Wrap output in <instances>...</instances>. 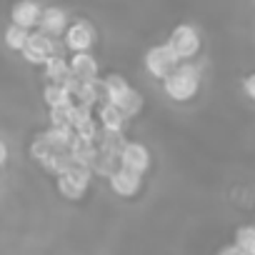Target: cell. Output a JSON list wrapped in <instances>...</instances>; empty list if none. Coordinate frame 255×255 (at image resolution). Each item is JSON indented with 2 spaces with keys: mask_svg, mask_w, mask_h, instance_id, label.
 Instances as JSON below:
<instances>
[{
  "mask_svg": "<svg viewBox=\"0 0 255 255\" xmlns=\"http://www.w3.org/2000/svg\"><path fill=\"white\" fill-rule=\"evenodd\" d=\"M200 83H203V73L195 63H180L165 80H163V93L175 100V103H185V100H193L200 90Z\"/></svg>",
  "mask_w": 255,
  "mask_h": 255,
  "instance_id": "1",
  "label": "cell"
},
{
  "mask_svg": "<svg viewBox=\"0 0 255 255\" xmlns=\"http://www.w3.org/2000/svg\"><path fill=\"white\" fill-rule=\"evenodd\" d=\"M168 48L175 53V58L180 63H188L193 58L200 55V48H203V38L198 33L195 25L190 23H180L170 30V38H168Z\"/></svg>",
  "mask_w": 255,
  "mask_h": 255,
  "instance_id": "2",
  "label": "cell"
},
{
  "mask_svg": "<svg viewBox=\"0 0 255 255\" xmlns=\"http://www.w3.org/2000/svg\"><path fill=\"white\" fill-rule=\"evenodd\" d=\"M90 170L88 168H80V165H70L63 175L55 178V185H58V193L65 198V200H83L90 190Z\"/></svg>",
  "mask_w": 255,
  "mask_h": 255,
  "instance_id": "3",
  "label": "cell"
},
{
  "mask_svg": "<svg viewBox=\"0 0 255 255\" xmlns=\"http://www.w3.org/2000/svg\"><path fill=\"white\" fill-rule=\"evenodd\" d=\"M95 40H98V30L85 18L70 20V25L63 33V45L70 50V55H75V53H90L93 45H95Z\"/></svg>",
  "mask_w": 255,
  "mask_h": 255,
  "instance_id": "4",
  "label": "cell"
},
{
  "mask_svg": "<svg viewBox=\"0 0 255 255\" xmlns=\"http://www.w3.org/2000/svg\"><path fill=\"white\" fill-rule=\"evenodd\" d=\"M150 165H153L150 150H148L143 143H138V140H128V143L123 145L120 155H118V168L133 173V175H138V178H143V175L150 170Z\"/></svg>",
  "mask_w": 255,
  "mask_h": 255,
  "instance_id": "5",
  "label": "cell"
},
{
  "mask_svg": "<svg viewBox=\"0 0 255 255\" xmlns=\"http://www.w3.org/2000/svg\"><path fill=\"white\" fill-rule=\"evenodd\" d=\"M143 63H145V70H148L155 80H165V78L180 65V60H178L175 53L168 48V43H158V45L148 48Z\"/></svg>",
  "mask_w": 255,
  "mask_h": 255,
  "instance_id": "6",
  "label": "cell"
},
{
  "mask_svg": "<svg viewBox=\"0 0 255 255\" xmlns=\"http://www.w3.org/2000/svg\"><path fill=\"white\" fill-rule=\"evenodd\" d=\"M58 40L43 35L40 30H33L28 35V43L23 48V58L30 63V65H45V60H50L53 55H58Z\"/></svg>",
  "mask_w": 255,
  "mask_h": 255,
  "instance_id": "7",
  "label": "cell"
},
{
  "mask_svg": "<svg viewBox=\"0 0 255 255\" xmlns=\"http://www.w3.org/2000/svg\"><path fill=\"white\" fill-rule=\"evenodd\" d=\"M68 25H70V18H68V13H65L63 8H55V5L43 8L40 20H38V30H40L43 35L58 40V38H63V33H65Z\"/></svg>",
  "mask_w": 255,
  "mask_h": 255,
  "instance_id": "8",
  "label": "cell"
},
{
  "mask_svg": "<svg viewBox=\"0 0 255 255\" xmlns=\"http://www.w3.org/2000/svg\"><path fill=\"white\" fill-rule=\"evenodd\" d=\"M108 185H110V190H113L118 198H135V195H140V190H143V178H138V175H133V173L118 168V170L108 178Z\"/></svg>",
  "mask_w": 255,
  "mask_h": 255,
  "instance_id": "9",
  "label": "cell"
},
{
  "mask_svg": "<svg viewBox=\"0 0 255 255\" xmlns=\"http://www.w3.org/2000/svg\"><path fill=\"white\" fill-rule=\"evenodd\" d=\"M68 68H70V75L83 80V83L98 80V73H100V65H98L93 53H75V55H70L68 58Z\"/></svg>",
  "mask_w": 255,
  "mask_h": 255,
  "instance_id": "10",
  "label": "cell"
},
{
  "mask_svg": "<svg viewBox=\"0 0 255 255\" xmlns=\"http://www.w3.org/2000/svg\"><path fill=\"white\" fill-rule=\"evenodd\" d=\"M40 13H43V5H38V3H18L10 10V25H18V28L33 33V30H38Z\"/></svg>",
  "mask_w": 255,
  "mask_h": 255,
  "instance_id": "11",
  "label": "cell"
},
{
  "mask_svg": "<svg viewBox=\"0 0 255 255\" xmlns=\"http://www.w3.org/2000/svg\"><path fill=\"white\" fill-rule=\"evenodd\" d=\"M95 123L100 130H110V133H123L125 130V125H128V118L110 103H100L95 108Z\"/></svg>",
  "mask_w": 255,
  "mask_h": 255,
  "instance_id": "12",
  "label": "cell"
},
{
  "mask_svg": "<svg viewBox=\"0 0 255 255\" xmlns=\"http://www.w3.org/2000/svg\"><path fill=\"white\" fill-rule=\"evenodd\" d=\"M110 105H115L128 120H130V118H135L140 110H143V105H145V100H143V93L140 90H135L133 85H128Z\"/></svg>",
  "mask_w": 255,
  "mask_h": 255,
  "instance_id": "13",
  "label": "cell"
},
{
  "mask_svg": "<svg viewBox=\"0 0 255 255\" xmlns=\"http://www.w3.org/2000/svg\"><path fill=\"white\" fill-rule=\"evenodd\" d=\"M43 73H45V80L48 83H55V85H63L68 78H70V68H68V58L63 53L53 55L50 60H45L43 65Z\"/></svg>",
  "mask_w": 255,
  "mask_h": 255,
  "instance_id": "14",
  "label": "cell"
},
{
  "mask_svg": "<svg viewBox=\"0 0 255 255\" xmlns=\"http://www.w3.org/2000/svg\"><path fill=\"white\" fill-rule=\"evenodd\" d=\"M43 100L48 103V110L73 105V100H70L68 90H65L63 85H55V83H45V88H43Z\"/></svg>",
  "mask_w": 255,
  "mask_h": 255,
  "instance_id": "15",
  "label": "cell"
},
{
  "mask_svg": "<svg viewBox=\"0 0 255 255\" xmlns=\"http://www.w3.org/2000/svg\"><path fill=\"white\" fill-rule=\"evenodd\" d=\"M53 153H60V150H55L50 143H48V138H45V133H38L33 140H30V158L35 160V163H45Z\"/></svg>",
  "mask_w": 255,
  "mask_h": 255,
  "instance_id": "16",
  "label": "cell"
},
{
  "mask_svg": "<svg viewBox=\"0 0 255 255\" xmlns=\"http://www.w3.org/2000/svg\"><path fill=\"white\" fill-rule=\"evenodd\" d=\"M243 255H255V228L253 225H240L235 230V243H233Z\"/></svg>",
  "mask_w": 255,
  "mask_h": 255,
  "instance_id": "17",
  "label": "cell"
},
{
  "mask_svg": "<svg viewBox=\"0 0 255 255\" xmlns=\"http://www.w3.org/2000/svg\"><path fill=\"white\" fill-rule=\"evenodd\" d=\"M45 138H48V143L55 148V150H60V153H68V148H70V140H73V130H68V128H45Z\"/></svg>",
  "mask_w": 255,
  "mask_h": 255,
  "instance_id": "18",
  "label": "cell"
},
{
  "mask_svg": "<svg viewBox=\"0 0 255 255\" xmlns=\"http://www.w3.org/2000/svg\"><path fill=\"white\" fill-rule=\"evenodd\" d=\"M28 35H30L28 30H23V28H18V25H8L5 33H3L5 48L13 50V53H23V48H25V43H28Z\"/></svg>",
  "mask_w": 255,
  "mask_h": 255,
  "instance_id": "19",
  "label": "cell"
},
{
  "mask_svg": "<svg viewBox=\"0 0 255 255\" xmlns=\"http://www.w3.org/2000/svg\"><path fill=\"white\" fill-rule=\"evenodd\" d=\"M70 165H73L70 153H53V155L43 163V168H45L50 175H55V178H58V175H63V173H65Z\"/></svg>",
  "mask_w": 255,
  "mask_h": 255,
  "instance_id": "20",
  "label": "cell"
},
{
  "mask_svg": "<svg viewBox=\"0 0 255 255\" xmlns=\"http://www.w3.org/2000/svg\"><path fill=\"white\" fill-rule=\"evenodd\" d=\"M48 120H50L48 128H68V130H70V105L68 108H53V110H48Z\"/></svg>",
  "mask_w": 255,
  "mask_h": 255,
  "instance_id": "21",
  "label": "cell"
},
{
  "mask_svg": "<svg viewBox=\"0 0 255 255\" xmlns=\"http://www.w3.org/2000/svg\"><path fill=\"white\" fill-rule=\"evenodd\" d=\"M243 88H245V95L253 100V98H255V75H253V73H248V75H245Z\"/></svg>",
  "mask_w": 255,
  "mask_h": 255,
  "instance_id": "22",
  "label": "cell"
},
{
  "mask_svg": "<svg viewBox=\"0 0 255 255\" xmlns=\"http://www.w3.org/2000/svg\"><path fill=\"white\" fill-rule=\"evenodd\" d=\"M5 163H8V145L0 140V168H3Z\"/></svg>",
  "mask_w": 255,
  "mask_h": 255,
  "instance_id": "23",
  "label": "cell"
},
{
  "mask_svg": "<svg viewBox=\"0 0 255 255\" xmlns=\"http://www.w3.org/2000/svg\"><path fill=\"white\" fill-rule=\"evenodd\" d=\"M218 255H243V253H240V250H238L235 245H228V248H223V250H220Z\"/></svg>",
  "mask_w": 255,
  "mask_h": 255,
  "instance_id": "24",
  "label": "cell"
}]
</instances>
